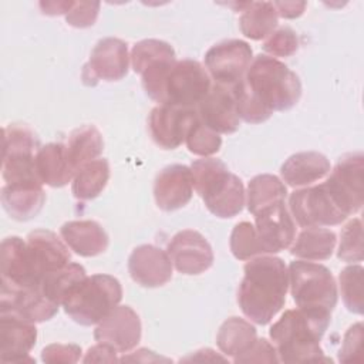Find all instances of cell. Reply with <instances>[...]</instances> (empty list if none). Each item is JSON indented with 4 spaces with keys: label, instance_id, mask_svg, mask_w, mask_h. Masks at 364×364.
Masks as SVG:
<instances>
[{
    "label": "cell",
    "instance_id": "1",
    "mask_svg": "<svg viewBox=\"0 0 364 364\" xmlns=\"http://www.w3.org/2000/svg\"><path fill=\"white\" fill-rule=\"evenodd\" d=\"M237 304L250 321L264 326L283 309L289 290V269L280 257L257 256L243 269Z\"/></svg>",
    "mask_w": 364,
    "mask_h": 364
},
{
    "label": "cell",
    "instance_id": "2",
    "mask_svg": "<svg viewBox=\"0 0 364 364\" xmlns=\"http://www.w3.org/2000/svg\"><path fill=\"white\" fill-rule=\"evenodd\" d=\"M141 77L149 98L182 108H196L212 87L206 68L195 60L159 61L148 67Z\"/></svg>",
    "mask_w": 364,
    "mask_h": 364
},
{
    "label": "cell",
    "instance_id": "3",
    "mask_svg": "<svg viewBox=\"0 0 364 364\" xmlns=\"http://www.w3.org/2000/svg\"><path fill=\"white\" fill-rule=\"evenodd\" d=\"M331 316L307 313L301 309L286 310L270 327L269 336L282 363L330 361L320 347Z\"/></svg>",
    "mask_w": 364,
    "mask_h": 364
},
{
    "label": "cell",
    "instance_id": "4",
    "mask_svg": "<svg viewBox=\"0 0 364 364\" xmlns=\"http://www.w3.org/2000/svg\"><path fill=\"white\" fill-rule=\"evenodd\" d=\"M191 172L193 189L210 213L228 219L242 212L246 200L243 183L220 159H198L192 162Z\"/></svg>",
    "mask_w": 364,
    "mask_h": 364
},
{
    "label": "cell",
    "instance_id": "5",
    "mask_svg": "<svg viewBox=\"0 0 364 364\" xmlns=\"http://www.w3.org/2000/svg\"><path fill=\"white\" fill-rule=\"evenodd\" d=\"M245 81L272 112L293 108L301 97V82L297 74L267 54L253 58Z\"/></svg>",
    "mask_w": 364,
    "mask_h": 364
},
{
    "label": "cell",
    "instance_id": "6",
    "mask_svg": "<svg viewBox=\"0 0 364 364\" xmlns=\"http://www.w3.org/2000/svg\"><path fill=\"white\" fill-rule=\"evenodd\" d=\"M122 300V287L117 277L92 274L81 280L65 297V313L81 326H94L104 320Z\"/></svg>",
    "mask_w": 364,
    "mask_h": 364
},
{
    "label": "cell",
    "instance_id": "7",
    "mask_svg": "<svg viewBox=\"0 0 364 364\" xmlns=\"http://www.w3.org/2000/svg\"><path fill=\"white\" fill-rule=\"evenodd\" d=\"M289 287L297 309L331 316L337 306V284L331 272L318 263L294 260L289 264Z\"/></svg>",
    "mask_w": 364,
    "mask_h": 364
},
{
    "label": "cell",
    "instance_id": "8",
    "mask_svg": "<svg viewBox=\"0 0 364 364\" xmlns=\"http://www.w3.org/2000/svg\"><path fill=\"white\" fill-rule=\"evenodd\" d=\"M289 208L301 228L336 226L348 218L324 182L294 191L289 198Z\"/></svg>",
    "mask_w": 364,
    "mask_h": 364
},
{
    "label": "cell",
    "instance_id": "9",
    "mask_svg": "<svg viewBox=\"0 0 364 364\" xmlns=\"http://www.w3.org/2000/svg\"><path fill=\"white\" fill-rule=\"evenodd\" d=\"M253 61L252 47L243 40H225L205 54V67L216 84L233 87L242 81Z\"/></svg>",
    "mask_w": 364,
    "mask_h": 364
},
{
    "label": "cell",
    "instance_id": "10",
    "mask_svg": "<svg viewBox=\"0 0 364 364\" xmlns=\"http://www.w3.org/2000/svg\"><path fill=\"white\" fill-rule=\"evenodd\" d=\"M363 152L343 155L324 185L340 208L350 216L363 208Z\"/></svg>",
    "mask_w": 364,
    "mask_h": 364
},
{
    "label": "cell",
    "instance_id": "11",
    "mask_svg": "<svg viewBox=\"0 0 364 364\" xmlns=\"http://www.w3.org/2000/svg\"><path fill=\"white\" fill-rule=\"evenodd\" d=\"M128 65L127 43L115 37H105L94 46L90 61L82 68V80L87 85H95L98 80L119 81L128 74Z\"/></svg>",
    "mask_w": 364,
    "mask_h": 364
},
{
    "label": "cell",
    "instance_id": "12",
    "mask_svg": "<svg viewBox=\"0 0 364 364\" xmlns=\"http://www.w3.org/2000/svg\"><path fill=\"white\" fill-rule=\"evenodd\" d=\"M198 121L196 108H182L159 104L152 108L148 128L154 142L162 149H175L186 138L191 127Z\"/></svg>",
    "mask_w": 364,
    "mask_h": 364
},
{
    "label": "cell",
    "instance_id": "13",
    "mask_svg": "<svg viewBox=\"0 0 364 364\" xmlns=\"http://www.w3.org/2000/svg\"><path fill=\"white\" fill-rule=\"evenodd\" d=\"M38 287H0V314L14 316L28 323H43L53 318L58 311Z\"/></svg>",
    "mask_w": 364,
    "mask_h": 364
},
{
    "label": "cell",
    "instance_id": "14",
    "mask_svg": "<svg viewBox=\"0 0 364 364\" xmlns=\"http://www.w3.org/2000/svg\"><path fill=\"white\" fill-rule=\"evenodd\" d=\"M166 252L175 269L182 274L196 276L213 264V252L209 242L192 229L178 232L168 243Z\"/></svg>",
    "mask_w": 364,
    "mask_h": 364
},
{
    "label": "cell",
    "instance_id": "15",
    "mask_svg": "<svg viewBox=\"0 0 364 364\" xmlns=\"http://www.w3.org/2000/svg\"><path fill=\"white\" fill-rule=\"evenodd\" d=\"M255 228L266 255L290 247L296 237V225L284 202L270 205L255 213Z\"/></svg>",
    "mask_w": 364,
    "mask_h": 364
},
{
    "label": "cell",
    "instance_id": "16",
    "mask_svg": "<svg viewBox=\"0 0 364 364\" xmlns=\"http://www.w3.org/2000/svg\"><path fill=\"white\" fill-rule=\"evenodd\" d=\"M141 333L139 316L129 306H117L97 324L94 338L114 347L118 353H128L138 346Z\"/></svg>",
    "mask_w": 364,
    "mask_h": 364
},
{
    "label": "cell",
    "instance_id": "17",
    "mask_svg": "<svg viewBox=\"0 0 364 364\" xmlns=\"http://www.w3.org/2000/svg\"><path fill=\"white\" fill-rule=\"evenodd\" d=\"M199 121L218 134H233L240 127L232 87L213 84L196 107Z\"/></svg>",
    "mask_w": 364,
    "mask_h": 364
},
{
    "label": "cell",
    "instance_id": "18",
    "mask_svg": "<svg viewBox=\"0 0 364 364\" xmlns=\"http://www.w3.org/2000/svg\"><path fill=\"white\" fill-rule=\"evenodd\" d=\"M1 284L10 287H38L41 279L37 276L27 242L18 236L3 239L0 246Z\"/></svg>",
    "mask_w": 364,
    "mask_h": 364
},
{
    "label": "cell",
    "instance_id": "19",
    "mask_svg": "<svg viewBox=\"0 0 364 364\" xmlns=\"http://www.w3.org/2000/svg\"><path fill=\"white\" fill-rule=\"evenodd\" d=\"M172 262L168 252L154 246L141 245L128 259L131 279L142 287H161L172 279Z\"/></svg>",
    "mask_w": 364,
    "mask_h": 364
},
{
    "label": "cell",
    "instance_id": "20",
    "mask_svg": "<svg viewBox=\"0 0 364 364\" xmlns=\"http://www.w3.org/2000/svg\"><path fill=\"white\" fill-rule=\"evenodd\" d=\"M193 179L186 165L165 166L155 178L154 198L156 206L165 212L183 208L192 199Z\"/></svg>",
    "mask_w": 364,
    "mask_h": 364
},
{
    "label": "cell",
    "instance_id": "21",
    "mask_svg": "<svg viewBox=\"0 0 364 364\" xmlns=\"http://www.w3.org/2000/svg\"><path fill=\"white\" fill-rule=\"evenodd\" d=\"M37 328L34 323L24 321L14 316L0 314V361L24 363L36 346Z\"/></svg>",
    "mask_w": 364,
    "mask_h": 364
},
{
    "label": "cell",
    "instance_id": "22",
    "mask_svg": "<svg viewBox=\"0 0 364 364\" xmlns=\"http://www.w3.org/2000/svg\"><path fill=\"white\" fill-rule=\"evenodd\" d=\"M26 242L33 267L40 279L70 263L68 246L51 230H33L26 237Z\"/></svg>",
    "mask_w": 364,
    "mask_h": 364
},
{
    "label": "cell",
    "instance_id": "23",
    "mask_svg": "<svg viewBox=\"0 0 364 364\" xmlns=\"http://www.w3.org/2000/svg\"><path fill=\"white\" fill-rule=\"evenodd\" d=\"M46 203L43 183H6L1 188V205L7 215L18 222L36 218Z\"/></svg>",
    "mask_w": 364,
    "mask_h": 364
},
{
    "label": "cell",
    "instance_id": "24",
    "mask_svg": "<svg viewBox=\"0 0 364 364\" xmlns=\"http://www.w3.org/2000/svg\"><path fill=\"white\" fill-rule=\"evenodd\" d=\"M330 171L327 156L316 151H304L289 156L280 168V175L289 186L306 188L326 178Z\"/></svg>",
    "mask_w": 364,
    "mask_h": 364
},
{
    "label": "cell",
    "instance_id": "25",
    "mask_svg": "<svg viewBox=\"0 0 364 364\" xmlns=\"http://www.w3.org/2000/svg\"><path fill=\"white\" fill-rule=\"evenodd\" d=\"M65 245L82 257L98 256L108 247V235L95 220H71L60 228Z\"/></svg>",
    "mask_w": 364,
    "mask_h": 364
},
{
    "label": "cell",
    "instance_id": "26",
    "mask_svg": "<svg viewBox=\"0 0 364 364\" xmlns=\"http://www.w3.org/2000/svg\"><path fill=\"white\" fill-rule=\"evenodd\" d=\"M38 151V138L24 124H10L3 129L1 168L26 166L34 162Z\"/></svg>",
    "mask_w": 364,
    "mask_h": 364
},
{
    "label": "cell",
    "instance_id": "27",
    "mask_svg": "<svg viewBox=\"0 0 364 364\" xmlns=\"http://www.w3.org/2000/svg\"><path fill=\"white\" fill-rule=\"evenodd\" d=\"M34 164L40 182L51 188L65 186L75 175L67 159L65 145L60 142H51L38 148Z\"/></svg>",
    "mask_w": 364,
    "mask_h": 364
},
{
    "label": "cell",
    "instance_id": "28",
    "mask_svg": "<svg viewBox=\"0 0 364 364\" xmlns=\"http://www.w3.org/2000/svg\"><path fill=\"white\" fill-rule=\"evenodd\" d=\"M336 233L324 228H304L297 237H294L290 253L300 260H326L336 247Z\"/></svg>",
    "mask_w": 364,
    "mask_h": 364
},
{
    "label": "cell",
    "instance_id": "29",
    "mask_svg": "<svg viewBox=\"0 0 364 364\" xmlns=\"http://www.w3.org/2000/svg\"><path fill=\"white\" fill-rule=\"evenodd\" d=\"M104 149V139L101 132L94 125H82L70 134L65 144L67 159L77 172L87 162L94 161Z\"/></svg>",
    "mask_w": 364,
    "mask_h": 364
},
{
    "label": "cell",
    "instance_id": "30",
    "mask_svg": "<svg viewBox=\"0 0 364 364\" xmlns=\"http://www.w3.org/2000/svg\"><path fill=\"white\" fill-rule=\"evenodd\" d=\"M239 27L245 37L262 40L269 37L277 26V13L270 1H247L240 10Z\"/></svg>",
    "mask_w": 364,
    "mask_h": 364
},
{
    "label": "cell",
    "instance_id": "31",
    "mask_svg": "<svg viewBox=\"0 0 364 364\" xmlns=\"http://www.w3.org/2000/svg\"><path fill=\"white\" fill-rule=\"evenodd\" d=\"M257 338L255 326L240 317H230L222 323L216 334L219 350L229 357H239L246 353Z\"/></svg>",
    "mask_w": 364,
    "mask_h": 364
},
{
    "label": "cell",
    "instance_id": "32",
    "mask_svg": "<svg viewBox=\"0 0 364 364\" xmlns=\"http://www.w3.org/2000/svg\"><path fill=\"white\" fill-rule=\"evenodd\" d=\"M109 179V164L105 158L94 159L82 165L74 175L71 183L73 195L80 200L97 198Z\"/></svg>",
    "mask_w": 364,
    "mask_h": 364
},
{
    "label": "cell",
    "instance_id": "33",
    "mask_svg": "<svg viewBox=\"0 0 364 364\" xmlns=\"http://www.w3.org/2000/svg\"><path fill=\"white\" fill-rule=\"evenodd\" d=\"M246 195L247 210L255 215L270 205L284 202L287 189L277 176L270 173H262L250 179Z\"/></svg>",
    "mask_w": 364,
    "mask_h": 364
},
{
    "label": "cell",
    "instance_id": "34",
    "mask_svg": "<svg viewBox=\"0 0 364 364\" xmlns=\"http://www.w3.org/2000/svg\"><path fill=\"white\" fill-rule=\"evenodd\" d=\"M87 277L85 269L78 263H68L63 269L47 273L40 283L43 294L54 304L63 306L70 291Z\"/></svg>",
    "mask_w": 364,
    "mask_h": 364
},
{
    "label": "cell",
    "instance_id": "35",
    "mask_svg": "<svg viewBox=\"0 0 364 364\" xmlns=\"http://www.w3.org/2000/svg\"><path fill=\"white\" fill-rule=\"evenodd\" d=\"M131 64L135 73L142 74L148 67L159 61H172L176 60L175 50L171 44L156 40L148 38L136 43L131 51Z\"/></svg>",
    "mask_w": 364,
    "mask_h": 364
},
{
    "label": "cell",
    "instance_id": "36",
    "mask_svg": "<svg viewBox=\"0 0 364 364\" xmlns=\"http://www.w3.org/2000/svg\"><path fill=\"white\" fill-rule=\"evenodd\" d=\"M236 111L240 119L249 124H260L272 117V111L249 88L245 78L232 87Z\"/></svg>",
    "mask_w": 364,
    "mask_h": 364
},
{
    "label": "cell",
    "instance_id": "37",
    "mask_svg": "<svg viewBox=\"0 0 364 364\" xmlns=\"http://www.w3.org/2000/svg\"><path fill=\"white\" fill-rule=\"evenodd\" d=\"M229 246L230 252L237 260H250L253 257L266 255L255 225L246 220L235 225L230 233Z\"/></svg>",
    "mask_w": 364,
    "mask_h": 364
},
{
    "label": "cell",
    "instance_id": "38",
    "mask_svg": "<svg viewBox=\"0 0 364 364\" xmlns=\"http://www.w3.org/2000/svg\"><path fill=\"white\" fill-rule=\"evenodd\" d=\"M363 273L361 264H351L340 272V291L343 301L348 311L354 314H363Z\"/></svg>",
    "mask_w": 364,
    "mask_h": 364
},
{
    "label": "cell",
    "instance_id": "39",
    "mask_svg": "<svg viewBox=\"0 0 364 364\" xmlns=\"http://www.w3.org/2000/svg\"><path fill=\"white\" fill-rule=\"evenodd\" d=\"M337 257L347 263L363 260V223L360 218L351 219L341 229Z\"/></svg>",
    "mask_w": 364,
    "mask_h": 364
},
{
    "label": "cell",
    "instance_id": "40",
    "mask_svg": "<svg viewBox=\"0 0 364 364\" xmlns=\"http://www.w3.org/2000/svg\"><path fill=\"white\" fill-rule=\"evenodd\" d=\"M186 146L188 149L199 156L208 158L210 155H215L216 152H219L220 146H222V138L218 132L212 131L210 128H208L206 125H203L198 121L191 127L186 138H185Z\"/></svg>",
    "mask_w": 364,
    "mask_h": 364
},
{
    "label": "cell",
    "instance_id": "41",
    "mask_svg": "<svg viewBox=\"0 0 364 364\" xmlns=\"http://www.w3.org/2000/svg\"><path fill=\"white\" fill-rule=\"evenodd\" d=\"M299 48V38L294 30L290 27H282L273 31L263 43V50L270 57H290Z\"/></svg>",
    "mask_w": 364,
    "mask_h": 364
},
{
    "label": "cell",
    "instance_id": "42",
    "mask_svg": "<svg viewBox=\"0 0 364 364\" xmlns=\"http://www.w3.org/2000/svg\"><path fill=\"white\" fill-rule=\"evenodd\" d=\"M363 324L355 323L353 324L347 333L344 334L341 348L338 351V361L340 363H350V361H363Z\"/></svg>",
    "mask_w": 364,
    "mask_h": 364
},
{
    "label": "cell",
    "instance_id": "43",
    "mask_svg": "<svg viewBox=\"0 0 364 364\" xmlns=\"http://www.w3.org/2000/svg\"><path fill=\"white\" fill-rule=\"evenodd\" d=\"M100 1H74L71 10L65 14V21L77 28L94 26L100 11Z\"/></svg>",
    "mask_w": 364,
    "mask_h": 364
},
{
    "label": "cell",
    "instance_id": "44",
    "mask_svg": "<svg viewBox=\"0 0 364 364\" xmlns=\"http://www.w3.org/2000/svg\"><path fill=\"white\" fill-rule=\"evenodd\" d=\"M81 347L77 344L54 343L43 348L41 360L48 364H73L81 357Z\"/></svg>",
    "mask_w": 364,
    "mask_h": 364
},
{
    "label": "cell",
    "instance_id": "45",
    "mask_svg": "<svg viewBox=\"0 0 364 364\" xmlns=\"http://www.w3.org/2000/svg\"><path fill=\"white\" fill-rule=\"evenodd\" d=\"M233 363H279V355L274 346L266 338H256L246 353L233 358Z\"/></svg>",
    "mask_w": 364,
    "mask_h": 364
},
{
    "label": "cell",
    "instance_id": "46",
    "mask_svg": "<svg viewBox=\"0 0 364 364\" xmlns=\"http://www.w3.org/2000/svg\"><path fill=\"white\" fill-rule=\"evenodd\" d=\"M117 350L105 343H98L88 348L85 357L82 358L84 363H114L118 361Z\"/></svg>",
    "mask_w": 364,
    "mask_h": 364
},
{
    "label": "cell",
    "instance_id": "47",
    "mask_svg": "<svg viewBox=\"0 0 364 364\" xmlns=\"http://www.w3.org/2000/svg\"><path fill=\"white\" fill-rule=\"evenodd\" d=\"M277 16L283 18H297L304 13L306 1H273Z\"/></svg>",
    "mask_w": 364,
    "mask_h": 364
},
{
    "label": "cell",
    "instance_id": "48",
    "mask_svg": "<svg viewBox=\"0 0 364 364\" xmlns=\"http://www.w3.org/2000/svg\"><path fill=\"white\" fill-rule=\"evenodd\" d=\"M74 6V1H41L40 9L43 10L44 14L47 16H60V14H67L71 7Z\"/></svg>",
    "mask_w": 364,
    "mask_h": 364
},
{
    "label": "cell",
    "instance_id": "49",
    "mask_svg": "<svg viewBox=\"0 0 364 364\" xmlns=\"http://www.w3.org/2000/svg\"><path fill=\"white\" fill-rule=\"evenodd\" d=\"M226 361L225 357H220V355H216L213 350L210 348H203V350H199L196 351L195 354H192L191 357H186L183 358V361Z\"/></svg>",
    "mask_w": 364,
    "mask_h": 364
}]
</instances>
